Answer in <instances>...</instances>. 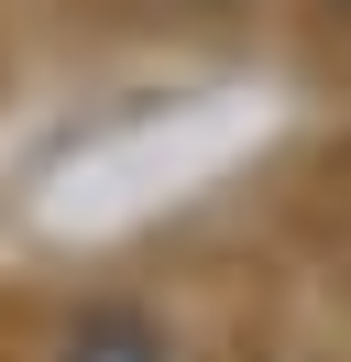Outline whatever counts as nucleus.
Here are the masks:
<instances>
[{
  "label": "nucleus",
  "instance_id": "1",
  "mask_svg": "<svg viewBox=\"0 0 351 362\" xmlns=\"http://www.w3.org/2000/svg\"><path fill=\"white\" fill-rule=\"evenodd\" d=\"M55 362H176V351H165V329H154L143 308H88Z\"/></svg>",
  "mask_w": 351,
  "mask_h": 362
}]
</instances>
